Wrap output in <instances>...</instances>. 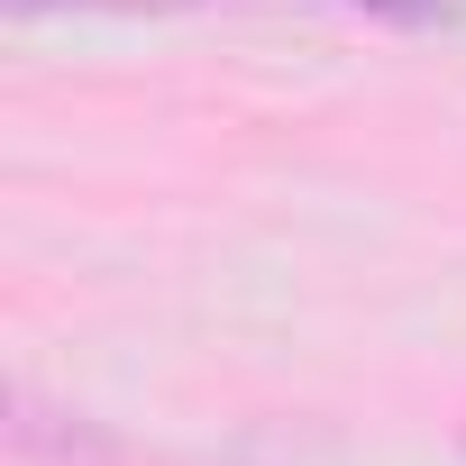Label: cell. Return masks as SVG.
<instances>
[{
  "instance_id": "1",
  "label": "cell",
  "mask_w": 466,
  "mask_h": 466,
  "mask_svg": "<svg viewBox=\"0 0 466 466\" xmlns=\"http://www.w3.org/2000/svg\"><path fill=\"white\" fill-rule=\"evenodd\" d=\"M10 10H46V0H10Z\"/></svg>"
}]
</instances>
